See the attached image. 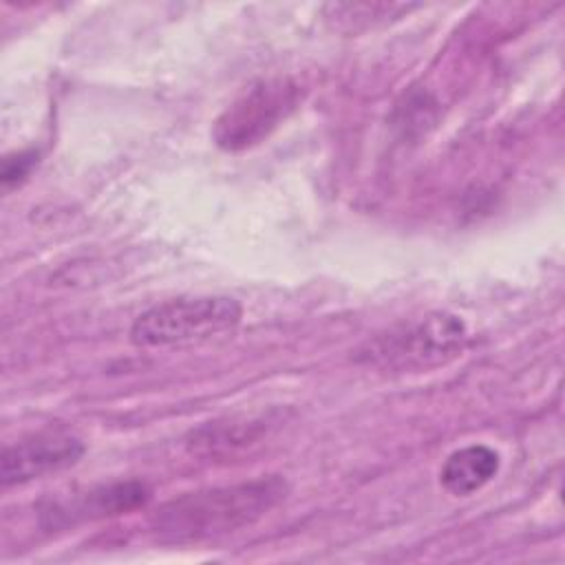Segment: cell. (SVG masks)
Listing matches in <instances>:
<instances>
[{
    "mask_svg": "<svg viewBox=\"0 0 565 565\" xmlns=\"http://www.w3.org/2000/svg\"><path fill=\"white\" fill-rule=\"evenodd\" d=\"M287 481L271 475L185 492L157 510L152 532L161 543L172 545L218 539L263 519L287 497Z\"/></svg>",
    "mask_w": 565,
    "mask_h": 565,
    "instance_id": "obj_1",
    "label": "cell"
},
{
    "mask_svg": "<svg viewBox=\"0 0 565 565\" xmlns=\"http://www.w3.org/2000/svg\"><path fill=\"white\" fill-rule=\"evenodd\" d=\"M243 307L230 296H183L159 302L139 313L130 327V342L143 349L183 347L232 331Z\"/></svg>",
    "mask_w": 565,
    "mask_h": 565,
    "instance_id": "obj_2",
    "label": "cell"
},
{
    "mask_svg": "<svg viewBox=\"0 0 565 565\" xmlns=\"http://www.w3.org/2000/svg\"><path fill=\"white\" fill-rule=\"evenodd\" d=\"M463 342V320L455 313L435 311L369 342L366 358L369 362L397 369H426L457 355Z\"/></svg>",
    "mask_w": 565,
    "mask_h": 565,
    "instance_id": "obj_3",
    "label": "cell"
},
{
    "mask_svg": "<svg viewBox=\"0 0 565 565\" xmlns=\"http://www.w3.org/2000/svg\"><path fill=\"white\" fill-rule=\"evenodd\" d=\"M298 104V86L287 79H263L249 86L216 119L214 139L225 150L260 143Z\"/></svg>",
    "mask_w": 565,
    "mask_h": 565,
    "instance_id": "obj_4",
    "label": "cell"
},
{
    "mask_svg": "<svg viewBox=\"0 0 565 565\" xmlns=\"http://www.w3.org/2000/svg\"><path fill=\"white\" fill-rule=\"evenodd\" d=\"M84 450V441L66 428L31 433L4 446L0 455V481L9 488L66 470L82 459Z\"/></svg>",
    "mask_w": 565,
    "mask_h": 565,
    "instance_id": "obj_5",
    "label": "cell"
},
{
    "mask_svg": "<svg viewBox=\"0 0 565 565\" xmlns=\"http://www.w3.org/2000/svg\"><path fill=\"white\" fill-rule=\"evenodd\" d=\"M148 499H150V488L143 481H137V479L115 481L108 486L90 488L71 499L51 501L49 508L42 510V523L46 527H60V525H68V523L73 525L86 519L88 521L104 519V516L141 508L146 505Z\"/></svg>",
    "mask_w": 565,
    "mask_h": 565,
    "instance_id": "obj_6",
    "label": "cell"
},
{
    "mask_svg": "<svg viewBox=\"0 0 565 565\" xmlns=\"http://www.w3.org/2000/svg\"><path fill=\"white\" fill-rule=\"evenodd\" d=\"M501 457L486 444H470L448 455L439 470V481L446 492L468 497L481 490L499 472Z\"/></svg>",
    "mask_w": 565,
    "mask_h": 565,
    "instance_id": "obj_7",
    "label": "cell"
},
{
    "mask_svg": "<svg viewBox=\"0 0 565 565\" xmlns=\"http://www.w3.org/2000/svg\"><path fill=\"white\" fill-rule=\"evenodd\" d=\"M35 163H38V152L35 150H22V152H15V154H7L4 161H2V170H0L2 185L7 190L13 188V185H20L31 174Z\"/></svg>",
    "mask_w": 565,
    "mask_h": 565,
    "instance_id": "obj_8",
    "label": "cell"
}]
</instances>
